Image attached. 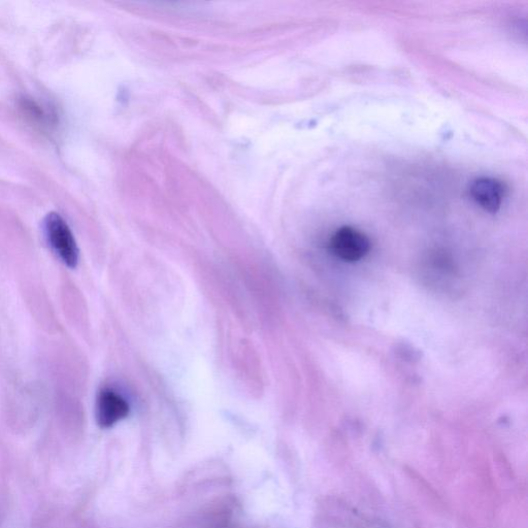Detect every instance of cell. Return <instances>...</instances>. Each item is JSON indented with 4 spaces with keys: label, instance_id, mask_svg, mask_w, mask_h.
<instances>
[{
    "label": "cell",
    "instance_id": "cell-2",
    "mask_svg": "<svg viewBox=\"0 0 528 528\" xmlns=\"http://www.w3.org/2000/svg\"><path fill=\"white\" fill-rule=\"evenodd\" d=\"M330 249L340 259L354 262L369 253L371 242L362 231L351 226H343L336 231L330 240Z\"/></svg>",
    "mask_w": 528,
    "mask_h": 528
},
{
    "label": "cell",
    "instance_id": "cell-3",
    "mask_svg": "<svg viewBox=\"0 0 528 528\" xmlns=\"http://www.w3.org/2000/svg\"><path fill=\"white\" fill-rule=\"evenodd\" d=\"M129 412V404L119 392L110 387L99 390L95 403V418L99 427L111 428L125 419Z\"/></svg>",
    "mask_w": 528,
    "mask_h": 528
},
{
    "label": "cell",
    "instance_id": "cell-1",
    "mask_svg": "<svg viewBox=\"0 0 528 528\" xmlns=\"http://www.w3.org/2000/svg\"><path fill=\"white\" fill-rule=\"evenodd\" d=\"M44 231L47 242L57 258L65 267L76 269L80 251L68 222L58 213H49L44 220Z\"/></svg>",
    "mask_w": 528,
    "mask_h": 528
},
{
    "label": "cell",
    "instance_id": "cell-4",
    "mask_svg": "<svg viewBox=\"0 0 528 528\" xmlns=\"http://www.w3.org/2000/svg\"><path fill=\"white\" fill-rule=\"evenodd\" d=\"M473 200L485 211L497 213L504 202L507 193L506 185L494 178H478L470 186Z\"/></svg>",
    "mask_w": 528,
    "mask_h": 528
}]
</instances>
